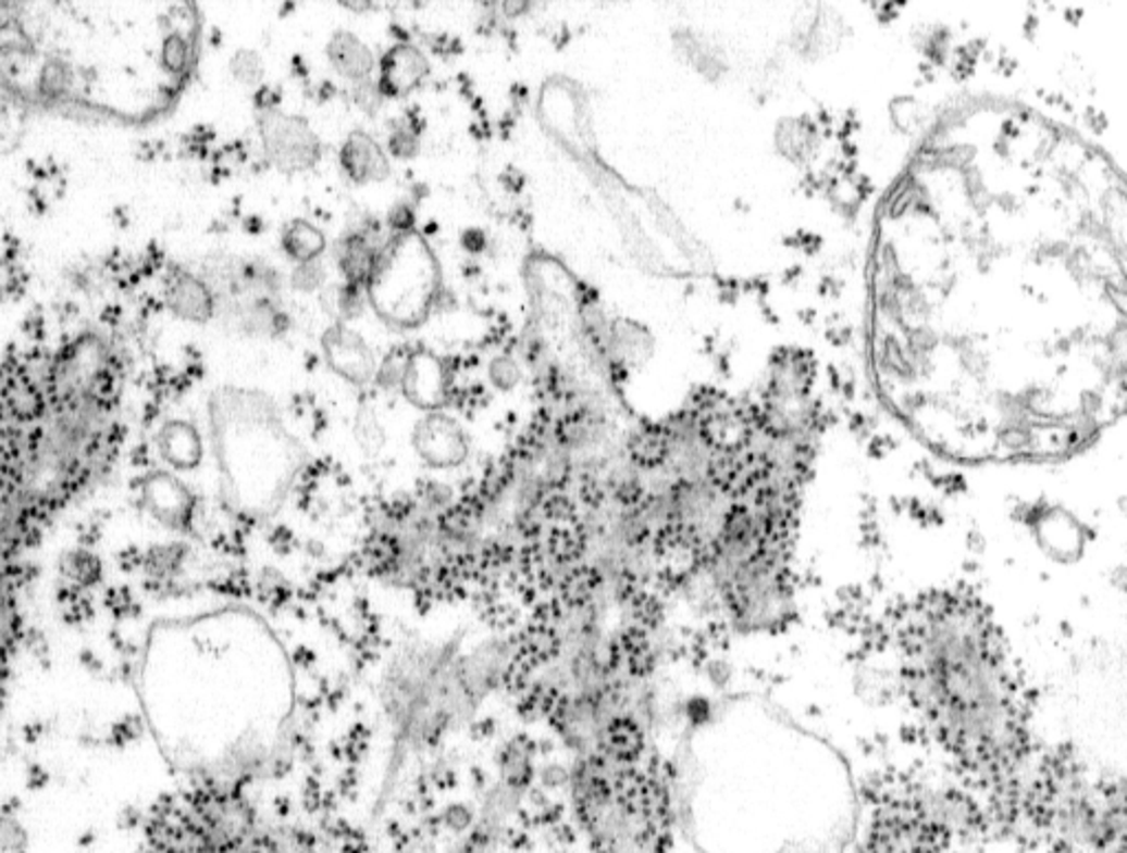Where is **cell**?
Segmentation results:
<instances>
[{"label":"cell","instance_id":"obj_18","mask_svg":"<svg viewBox=\"0 0 1127 853\" xmlns=\"http://www.w3.org/2000/svg\"><path fill=\"white\" fill-rule=\"evenodd\" d=\"M533 669H535L533 662H531L529 657H524L522 653H518V651H516L513 660L509 662L507 669H505V672H503V676H500V685H503V689H505L509 695H522V693L533 685V682H531V674H533Z\"/></svg>","mask_w":1127,"mask_h":853},{"label":"cell","instance_id":"obj_16","mask_svg":"<svg viewBox=\"0 0 1127 853\" xmlns=\"http://www.w3.org/2000/svg\"><path fill=\"white\" fill-rule=\"evenodd\" d=\"M602 586V575L593 565H575L559 584V601L569 607H584L593 601V594Z\"/></svg>","mask_w":1127,"mask_h":853},{"label":"cell","instance_id":"obj_26","mask_svg":"<svg viewBox=\"0 0 1127 853\" xmlns=\"http://www.w3.org/2000/svg\"><path fill=\"white\" fill-rule=\"evenodd\" d=\"M357 104L366 113H372L374 109H377L382 104V90H380V86L368 81V79L359 81V86H357Z\"/></svg>","mask_w":1127,"mask_h":853},{"label":"cell","instance_id":"obj_13","mask_svg":"<svg viewBox=\"0 0 1127 853\" xmlns=\"http://www.w3.org/2000/svg\"><path fill=\"white\" fill-rule=\"evenodd\" d=\"M374 253H377V249H372L363 236H350V238L342 240L337 260H339L342 273L346 275L348 284H352V287H361V284L368 281L372 262H374Z\"/></svg>","mask_w":1127,"mask_h":853},{"label":"cell","instance_id":"obj_9","mask_svg":"<svg viewBox=\"0 0 1127 853\" xmlns=\"http://www.w3.org/2000/svg\"><path fill=\"white\" fill-rule=\"evenodd\" d=\"M342 167L359 185L382 183L391 176V161L382 146L366 133H352L339 152Z\"/></svg>","mask_w":1127,"mask_h":853},{"label":"cell","instance_id":"obj_8","mask_svg":"<svg viewBox=\"0 0 1127 853\" xmlns=\"http://www.w3.org/2000/svg\"><path fill=\"white\" fill-rule=\"evenodd\" d=\"M428 75V58L412 45H397L382 60L377 86L386 98H406Z\"/></svg>","mask_w":1127,"mask_h":853},{"label":"cell","instance_id":"obj_33","mask_svg":"<svg viewBox=\"0 0 1127 853\" xmlns=\"http://www.w3.org/2000/svg\"><path fill=\"white\" fill-rule=\"evenodd\" d=\"M569 781V773L564 770L561 766H548V770L542 773V783L548 786V788H559Z\"/></svg>","mask_w":1127,"mask_h":853},{"label":"cell","instance_id":"obj_6","mask_svg":"<svg viewBox=\"0 0 1127 853\" xmlns=\"http://www.w3.org/2000/svg\"><path fill=\"white\" fill-rule=\"evenodd\" d=\"M412 444L419 455L436 468L458 466L469 453L462 429L445 414H430L419 421L412 431Z\"/></svg>","mask_w":1127,"mask_h":853},{"label":"cell","instance_id":"obj_36","mask_svg":"<svg viewBox=\"0 0 1127 853\" xmlns=\"http://www.w3.org/2000/svg\"><path fill=\"white\" fill-rule=\"evenodd\" d=\"M342 5L348 10H370L372 8V3H342Z\"/></svg>","mask_w":1127,"mask_h":853},{"label":"cell","instance_id":"obj_17","mask_svg":"<svg viewBox=\"0 0 1127 853\" xmlns=\"http://www.w3.org/2000/svg\"><path fill=\"white\" fill-rule=\"evenodd\" d=\"M586 548H589V535L580 524L553 528L546 539V550L557 563L578 561L586 552Z\"/></svg>","mask_w":1127,"mask_h":853},{"label":"cell","instance_id":"obj_3","mask_svg":"<svg viewBox=\"0 0 1127 853\" xmlns=\"http://www.w3.org/2000/svg\"><path fill=\"white\" fill-rule=\"evenodd\" d=\"M366 287L384 322L399 328L419 326L441 296V268L434 251L414 231L399 234L374 253Z\"/></svg>","mask_w":1127,"mask_h":853},{"label":"cell","instance_id":"obj_20","mask_svg":"<svg viewBox=\"0 0 1127 853\" xmlns=\"http://www.w3.org/2000/svg\"><path fill=\"white\" fill-rule=\"evenodd\" d=\"M232 73L240 84L256 86L262 81V75H264L262 58L256 51H238L232 58Z\"/></svg>","mask_w":1127,"mask_h":853},{"label":"cell","instance_id":"obj_10","mask_svg":"<svg viewBox=\"0 0 1127 853\" xmlns=\"http://www.w3.org/2000/svg\"><path fill=\"white\" fill-rule=\"evenodd\" d=\"M326 55L335 71L352 81H363L374 68V55L370 47L350 32H337L329 40Z\"/></svg>","mask_w":1127,"mask_h":853},{"label":"cell","instance_id":"obj_4","mask_svg":"<svg viewBox=\"0 0 1127 853\" xmlns=\"http://www.w3.org/2000/svg\"><path fill=\"white\" fill-rule=\"evenodd\" d=\"M260 137L269 161L282 172L311 170L320 159V139L311 124L298 115L267 109L260 115Z\"/></svg>","mask_w":1127,"mask_h":853},{"label":"cell","instance_id":"obj_28","mask_svg":"<svg viewBox=\"0 0 1127 853\" xmlns=\"http://www.w3.org/2000/svg\"><path fill=\"white\" fill-rule=\"evenodd\" d=\"M391 150L395 156L399 159H408V156H414L417 150H419V141L414 137V133H406V130H399L393 135L391 139Z\"/></svg>","mask_w":1127,"mask_h":853},{"label":"cell","instance_id":"obj_30","mask_svg":"<svg viewBox=\"0 0 1127 853\" xmlns=\"http://www.w3.org/2000/svg\"><path fill=\"white\" fill-rule=\"evenodd\" d=\"M496 730H498L496 722L492 717H483V719H479V722H474L472 726H469V739L483 743V741H490L496 735Z\"/></svg>","mask_w":1127,"mask_h":853},{"label":"cell","instance_id":"obj_34","mask_svg":"<svg viewBox=\"0 0 1127 853\" xmlns=\"http://www.w3.org/2000/svg\"><path fill=\"white\" fill-rule=\"evenodd\" d=\"M64 84V73L60 66H47L45 75H42V86L49 88L51 92H58V88Z\"/></svg>","mask_w":1127,"mask_h":853},{"label":"cell","instance_id":"obj_19","mask_svg":"<svg viewBox=\"0 0 1127 853\" xmlns=\"http://www.w3.org/2000/svg\"><path fill=\"white\" fill-rule=\"evenodd\" d=\"M408 359H410V352H406V350L391 352L384 359V363H380L377 374H374V378H377V384L382 388H386V390L401 386L404 376H406V367H408Z\"/></svg>","mask_w":1127,"mask_h":853},{"label":"cell","instance_id":"obj_1","mask_svg":"<svg viewBox=\"0 0 1127 853\" xmlns=\"http://www.w3.org/2000/svg\"><path fill=\"white\" fill-rule=\"evenodd\" d=\"M1125 189L1019 111L936 133L872 253V359L896 412L969 457L1077 447L1125 390Z\"/></svg>","mask_w":1127,"mask_h":853},{"label":"cell","instance_id":"obj_11","mask_svg":"<svg viewBox=\"0 0 1127 853\" xmlns=\"http://www.w3.org/2000/svg\"><path fill=\"white\" fill-rule=\"evenodd\" d=\"M170 309L190 322H208L214 311V300L206 284L193 275H181L168 293Z\"/></svg>","mask_w":1127,"mask_h":853},{"label":"cell","instance_id":"obj_5","mask_svg":"<svg viewBox=\"0 0 1127 853\" xmlns=\"http://www.w3.org/2000/svg\"><path fill=\"white\" fill-rule=\"evenodd\" d=\"M322 348L331 369L355 386L372 381L377 374V359H374L366 339L342 324H335L324 333Z\"/></svg>","mask_w":1127,"mask_h":853},{"label":"cell","instance_id":"obj_23","mask_svg":"<svg viewBox=\"0 0 1127 853\" xmlns=\"http://www.w3.org/2000/svg\"><path fill=\"white\" fill-rule=\"evenodd\" d=\"M161 58H163V64H165L170 71H174V73L183 71V68H185V64H187V45H185V40H183L181 36H172V38H168V40H165V45H163Z\"/></svg>","mask_w":1127,"mask_h":853},{"label":"cell","instance_id":"obj_12","mask_svg":"<svg viewBox=\"0 0 1127 853\" xmlns=\"http://www.w3.org/2000/svg\"><path fill=\"white\" fill-rule=\"evenodd\" d=\"M604 756L619 764H634L643 752V732L641 728L628 719L617 717L604 730Z\"/></svg>","mask_w":1127,"mask_h":853},{"label":"cell","instance_id":"obj_21","mask_svg":"<svg viewBox=\"0 0 1127 853\" xmlns=\"http://www.w3.org/2000/svg\"><path fill=\"white\" fill-rule=\"evenodd\" d=\"M324 279H326V271H324V266H322V262L318 258V260H311V262H302V264H298L294 268V273H292V287L296 291H300V293H313V291H318L322 287Z\"/></svg>","mask_w":1127,"mask_h":853},{"label":"cell","instance_id":"obj_2","mask_svg":"<svg viewBox=\"0 0 1127 853\" xmlns=\"http://www.w3.org/2000/svg\"><path fill=\"white\" fill-rule=\"evenodd\" d=\"M907 676L938 732L976 768H1006L1021 750V719L987 618L958 599L920 603L907 629Z\"/></svg>","mask_w":1127,"mask_h":853},{"label":"cell","instance_id":"obj_22","mask_svg":"<svg viewBox=\"0 0 1127 853\" xmlns=\"http://www.w3.org/2000/svg\"><path fill=\"white\" fill-rule=\"evenodd\" d=\"M520 367L511 356H496L490 363V381L498 390H513L520 384Z\"/></svg>","mask_w":1127,"mask_h":853},{"label":"cell","instance_id":"obj_32","mask_svg":"<svg viewBox=\"0 0 1127 853\" xmlns=\"http://www.w3.org/2000/svg\"><path fill=\"white\" fill-rule=\"evenodd\" d=\"M485 244H487V238H485V234H483V231H479V229H467V231L462 234V247H465L467 251L481 253V251L485 249Z\"/></svg>","mask_w":1127,"mask_h":853},{"label":"cell","instance_id":"obj_29","mask_svg":"<svg viewBox=\"0 0 1127 853\" xmlns=\"http://www.w3.org/2000/svg\"><path fill=\"white\" fill-rule=\"evenodd\" d=\"M269 541H271V545H273L280 554H289V552H294V548L298 545V541H296L294 532H292L289 528H285V526H282V528H275Z\"/></svg>","mask_w":1127,"mask_h":853},{"label":"cell","instance_id":"obj_25","mask_svg":"<svg viewBox=\"0 0 1127 853\" xmlns=\"http://www.w3.org/2000/svg\"><path fill=\"white\" fill-rule=\"evenodd\" d=\"M544 515L555 522H575V506L567 496H550L544 506Z\"/></svg>","mask_w":1127,"mask_h":853},{"label":"cell","instance_id":"obj_27","mask_svg":"<svg viewBox=\"0 0 1127 853\" xmlns=\"http://www.w3.org/2000/svg\"><path fill=\"white\" fill-rule=\"evenodd\" d=\"M414 221H417V214H414V210H412L410 205H406V203L395 205V208L391 210V214H388V223H391V227H393L395 231H399V234H410V231H412V227H414Z\"/></svg>","mask_w":1127,"mask_h":853},{"label":"cell","instance_id":"obj_24","mask_svg":"<svg viewBox=\"0 0 1127 853\" xmlns=\"http://www.w3.org/2000/svg\"><path fill=\"white\" fill-rule=\"evenodd\" d=\"M561 618H564V605H561V601H559V599L537 601V603L533 605L531 623H535V625L553 627V625H557Z\"/></svg>","mask_w":1127,"mask_h":853},{"label":"cell","instance_id":"obj_7","mask_svg":"<svg viewBox=\"0 0 1127 853\" xmlns=\"http://www.w3.org/2000/svg\"><path fill=\"white\" fill-rule=\"evenodd\" d=\"M447 367L445 363L428 352H410L406 376L401 381L404 397L421 410H438L447 403Z\"/></svg>","mask_w":1127,"mask_h":853},{"label":"cell","instance_id":"obj_15","mask_svg":"<svg viewBox=\"0 0 1127 853\" xmlns=\"http://www.w3.org/2000/svg\"><path fill=\"white\" fill-rule=\"evenodd\" d=\"M516 644H518V653L529 657L535 667H542V665H546V662L555 660L561 649V640H559L557 631L553 627H544V625H535V623H531L529 627H524L518 634Z\"/></svg>","mask_w":1127,"mask_h":853},{"label":"cell","instance_id":"obj_14","mask_svg":"<svg viewBox=\"0 0 1127 853\" xmlns=\"http://www.w3.org/2000/svg\"><path fill=\"white\" fill-rule=\"evenodd\" d=\"M282 247H285L289 258L302 264L318 260L322 255V251L326 249V238L315 225L307 221H294L285 229V234H282Z\"/></svg>","mask_w":1127,"mask_h":853},{"label":"cell","instance_id":"obj_31","mask_svg":"<svg viewBox=\"0 0 1127 853\" xmlns=\"http://www.w3.org/2000/svg\"><path fill=\"white\" fill-rule=\"evenodd\" d=\"M443 820H445L451 829L460 831V829H465V827L469 825V820H472V816H469V810H467V807H462V805H451V807L445 812Z\"/></svg>","mask_w":1127,"mask_h":853},{"label":"cell","instance_id":"obj_35","mask_svg":"<svg viewBox=\"0 0 1127 853\" xmlns=\"http://www.w3.org/2000/svg\"><path fill=\"white\" fill-rule=\"evenodd\" d=\"M273 805H275V812H277L280 816H289V814H292V810H294V803H292V799H289V796H277V799L273 801Z\"/></svg>","mask_w":1127,"mask_h":853}]
</instances>
